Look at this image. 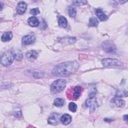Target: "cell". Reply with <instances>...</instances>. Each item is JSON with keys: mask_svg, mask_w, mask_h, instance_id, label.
Returning <instances> with one entry per match:
<instances>
[{"mask_svg": "<svg viewBox=\"0 0 128 128\" xmlns=\"http://www.w3.org/2000/svg\"><path fill=\"white\" fill-rule=\"evenodd\" d=\"M79 68L78 62H66L58 64L52 70V74L56 76H66L76 72Z\"/></svg>", "mask_w": 128, "mask_h": 128, "instance_id": "cell-1", "label": "cell"}, {"mask_svg": "<svg viewBox=\"0 0 128 128\" xmlns=\"http://www.w3.org/2000/svg\"><path fill=\"white\" fill-rule=\"evenodd\" d=\"M66 86V80L64 79H58L54 81L50 86V90L54 94L62 92Z\"/></svg>", "mask_w": 128, "mask_h": 128, "instance_id": "cell-2", "label": "cell"}, {"mask_svg": "<svg viewBox=\"0 0 128 128\" xmlns=\"http://www.w3.org/2000/svg\"><path fill=\"white\" fill-rule=\"evenodd\" d=\"M14 56L12 50H7L4 52L0 56V63L5 66H10L13 62Z\"/></svg>", "mask_w": 128, "mask_h": 128, "instance_id": "cell-3", "label": "cell"}, {"mask_svg": "<svg viewBox=\"0 0 128 128\" xmlns=\"http://www.w3.org/2000/svg\"><path fill=\"white\" fill-rule=\"evenodd\" d=\"M102 48L107 53L114 54L116 52V48L115 44L110 40H106L102 44Z\"/></svg>", "mask_w": 128, "mask_h": 128, "instance_id": "cell-4", "label": "cell"}, {"mask_svg": "<svg viewBox=\"0 0 128 128\" xmlns=\"http://www.w3.org/2000/svg\"><path fill=\"white\" fill-rule=\"evenodd\" d=\"M102 63L104 66H120L122 65V62L117 59L104 58L102 60Z\"/></svg>", "mask_w": 128, "mask_h": 128, "instance_id": "cell-5", "label": "cell"}, {"mask_svg": "<svg viewBox=\"0 0 128 128\" xmlns=\"http://www.w3.org/2000/svg\"><path fill=\"white\" fill-rule=\"evenodd\" d=\"M86 106L90 108V110L92 112H93L97 108V102L96 98L94 96H92L88 100H86Z\"/></svg>", "mask_w": 128, "mask_h": 128, "instance_id": "cell-6", "label": "cell"}, {"mask_svg": "<svg viewBox=\"0 0 128 128\" xmlns=\"http://www.w3.org/2000/svg\"><path fill=\"white\" fill-rule=\"evenodd\" d=\"M36 40L34 36L31 35H26L24 36L22 40V42L24 45H28L33 44Z\"/></svg>", "mask_w": 128, "mask_h": 128, "instance_id": "cell-7", "label": "cell"}, {"mask_svg": "<svg viewBox=\"0 0 128 128\" xmlns=\"http://www.w3.org/2000/svg\"><path fill=\"white\" fill-rule=\"evenodd\" d=\"M58 114L56 113L52 114L48 118V124L52 125H56L58 122L59 116Z\"/></svg>", "mask_w": 128, "mask_h": 128, "instance_id": "cell-8", "label": "cell"}, {"mask_svg": "<svg viewBox=\"0 0 128 128\" xmlns=\"http://www.w3.org/2000/svg\"><path fill=\"white\" fill-rule=\"evenodd\" d=\"M27 7V4L24 2H18L16 6V12L19 14H22L24 13Z\"/></svg>", "mask_w": 128, "mask_h": 128, "instance_id": "cell-9", "label": "cell"}, {"mask_svg": "<svg viewBox=\"0 0 128 128\" xmlns=\"http://www.w3.org/2000/svg\"><path fill=\"white\" fill-rule=\"evenodd\" d=\"M112 102L118 107H122L124 106V101L119 96H116L112 100Z\"/></svg>", "mask_w": 128, "mask_h": 128, "instance_id": "cell-10", "label": "cell"}, {"mask_svg": "<svg viewBox=\"0 0 128 128\" xmlns=\"http://www.w3.org/2000/svg\"><path fill=\"white\" fill-rule=\"evenodd\" d=\"M60 120L64 124L68 125L71 122L72 117L70 114H64L61 116Z\"/></svg>", "mask_w": 128, "mask_h": 128, "instance_id": "cell-11", "label": "cell"}, {"mask_svg": "<svg viewBox=\"0 0 128 128\" xmlns=\"http://www.w3.org/2000/svg\"><path fill=\"white\" fill-rule=\"evenodd\" d=\"M38 52L34 50H28L26 54V57L30 60H34L38 57Z\"/></svg>", "mask_w": 128, "mask_h": 128, "instance_id": "cell-12", "label": "cell"}, {"mask_svg": "<svg viewBox=\"0 0 128 128\" xmlns=\"http://www.w3.org/2000/svg\"><path fill=\"white\" fill-rule=\"evenodd\" d=\"M82 88L80 86H76L74 88V92L72 95V98L74 100L78 98L82 92Z\"/></svg>", "mask_w": 128, "mask_h": 128, "instance_id": "cell-13", "label": "cell"}, {"mask_svg": "<svg viewBox=\"0 0 128 128\" xmlns=\"http://www.w3.org/2000/svg\"><path fill=\"white\" fill-rule=\"evenodd\" d=\"M12 38V33L10 31L4 32L1 38L2 42H8L11 40Z\"/></svg>", "mask_w": 128, "mask_h": 128, "instance_id": "cell-14", "label": "cell"}, {"mask_svg": "<svg viewBox=\"0 0 128 128\" xmlns=\"http://www.w3.org/2000/svg\"><path fill=\"white\" fill-rule=\"evenodd\" d=\"M28 23L30 26L32 27H36L39 25V21L35 16H32L28 18Z\"/></svg>", "mask_w": 128, "mask_h": 128, "instance_id": "cell-15", "label": "cell"}, {"mask_svg": "<svg viewBox=\"0 0 128 128\" xmlns=\"http://www.w3.org/2000/svg\"><path fill=\"white\" fill-rule=\"evenodd\" d=\"M14 58L18 60H21L23 58V55L21 51L18 49L12 50Z\"/></svg>", "mask_w": 128, "mask_h": 128, "instance_id": "cell-16", "label": "cell"}, {"mask_svg": "<svg viewBox=\"0 0 128 128\" xmlns=\"http://www.w3.org/2000/svg\"><path fill=\"white\" fill-rule=\"evenodd\" d=\"M96 14L98 18L102 21H104L108 19L107 16L100 9H98L96 11Z\"/></svg>", "mask_w": 128, "mask_h": 128, "instance_id": "cell-17", "label": "cell"}, {"mask_svg": "<svg viewBox=\"0 0 128 128\" xmlns=\"http://www.w3.org/2000/svg\"><path fill=\"white\" fill-rule=\"evenodd\" d=\"M64 104V100L62 98H56L54 100V104L57 107H62Z\"/></svg>", "mask_w": 128, "mask_h": 128, "instance_id": "cell-18", "label": "cell"}, {"mask_svg": "<svg viewBox=\"0 0 128 128\" xmlns=\"http://www.w3.org/2000/svg\"><path fill=\"white\" fill-rule=\"evenodd\" d=\"M67 24L68 22L66 19L64 17L60 16L58 20V24L60 26L61 28H66L67 26Z\"/></svg>", "mask_w": 128, "mask_h": 128, "instance_id": "cell-19", "label": "cell"}, {"mask_svg": "<svg viewBox=\"0 0 128 128\" xmlns=\"http://www.w3.org/2000/svg\"><path fill=\"white\" fill-rule=\"evenodd\" d=\"M98 24V19L95 17H92L90 18L89 21V25L91 26H96Z\"/></svg>", "mask_w": 128, "mask_h": 128, "instance_id": "cell-20", "label": "cell"}, {"mask_svg": "<svg viewBox=\"0 0 128 128\" xmlns=\"http://www.w3.org/2000/svg\"><path fill=\"white\" fill-rule=\"evenodd\" d=\"M68 13L69 16L70 17L74 18L76 16V10L75 9V8L70 6L68 7Z\"/></svg>", "mask_w": 128, "mask_h": 128, "instance_id": "cell-21", "label": "cell"}, {"mask_svg": "<svg viewBox=\"0 0 128 128\" xmlns=\"http://www.w3.org/2000/svg\"><path fill=\"white\" fill-rule=\"evenodd\" d=\"M68 108L72 112H76L77 109L76 104L72 102H71L68 104Z\"/></svg>", "mask_w": 128, "mask_h": 128, "instance_id": "cell-22", "label": "cell"}, {"mask_svg": "<svg viewBox=\"0 0 128 128\" xmlns=\"http://www.w3.org/2000/svg\"><path fill=\"white\" fill-rule=\"evenodd\" d=\"M76 6H80L84 5L86 3V1L84 0H74L72 2Z\"/></svg>", "mask_w": 128, "mask_h": 128, "instance_id": "cell-23", "label": "cell"}, {"mask_svg": "<svg viewBox=\"0 0 128 128\" xmlns=\"http://www.w3.org/2000/svg\"><path fill=\"white\" fill-rule=\"evenodd\" d=\"M30 13L34 16H36L40 13V10L38 8H34L30 10Z\"/></svg>", "mask_w": 128, "mask_h": 128, "instance_id": "cell-24", "label": "cell"}, {"mask_svg": "<svg viewBox=\"0 0 128 128\" xmlns=\"http://www.w3.org/2000/svg\"><path fill=\"white\" fill-rule=\"evenodd\" d=\"M14 115L15 117H16V118H20L22 116V112H21V111L19 110V111H16V112H14Z\"/></svg>", "mask_w": 128, "mask_h": 128, "instance_id": "cell-25", "label": "cell"}, {"mask_svg": "<svg viewBox=\"0 0 128 128\" xmlns=\"http://www.w3.org/2000/svg\"><path fill=\"white\" fill-rule=\"evenodd\" d=\"M124 120H126V121H128V116L126 114V115H124Z\"/></svg>", "mask_w": 128, "mask_h": 128, "instance_id": "cell-26", "label": "cell"}, {"mask_svg": "<svg viewBox=\"0 0 128 128\" xmlns=\"http://www.w3.org/2000/svg\"><path fill=\"white\" fill-rule=\"evenodd\" d=\"M0 5H1V7H0V10H2V3L1 2H0Z\"/></svg>", "mask_w": 128, "mask_h": 128, "instance_id": "cell-27", "label": "cell"}]
</instances>
